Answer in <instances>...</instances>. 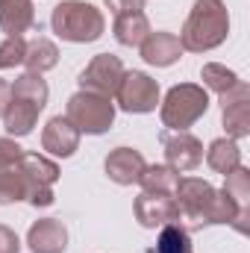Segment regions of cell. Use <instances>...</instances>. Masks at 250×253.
Here are the masks:
<instances>
[{
    "instance_id": "6da1fadb",
    "label": "cell",
    "mask_w": 250,
    "mask_h": 253,
    "mask_svg": "<svg viewBox=\"0 0 250 253\" xmlns=\"http://www.w3.org/2000/svg\"><path fill=\"white\" fill-rule=\"evenodd\" d=\"M174 200L180 209V221H188L191 230H203L212 224H233L242 236H248L250 215L239 212V206L224 191H215L200 177H180Z\"/></svg>"
},
{
    "instance_id": "7a4b0ae2",
    "label": "cell",
    "mask_w": 250,
    "mask_h": 253,
    "mask_svg": "<svg viewBox=\"0 0 250 253\" xmlns=\"http://www.w3.org/2000/svg\"><path fill=\"white\" fill-rule=\"evenodd\" d=\"M227 33H230L227 6L221 0H194L186 24H183V33L177 39H180L183 50L203 53V50H215L218 44H224Z\"/></svg>"
},
{
    "instance_id": "3957f363",
    "label": "cell",
    "mask_w": 250,
    "mask_h": 253,
    "mask_svg": "<svg viewBox=\"0 0 250 253\" xmlns=\"http://www.w3.org/2000/svg\"><path fill=\"white\" fill-rule=\"evenodd\" d=\"M50 27L62 42L88 44V42H97L103 36L106 18L97 6H91L85 0H62L50 15Z\"/></svg>"
},
{
    "instance_id": "277c9868",
    "label": "cell",
    "mask_w": 250,
    "mask_h": 253,
    "mask_svg": "<svg viewBox=\"0 0 250 253\" xmlns=\"http://www.w3.org/2000/svg\"><path fill=\"white\" fill-rule=\"evenodd\" d=\"M209 109V94L203 85H194V83H180L174 85L165 100H162V109H159V118L168 129H188L197 118H203Z\"/></svg>"
},
{
    "instance_id": "5b68a950",
    "label": "cell",
    "mask_w": 250,
    "mask_h": 253,
    "mask_svg": "<svg viewBox=\"0 0 250 253\" xmlns=\"http://www.w3.org/2000/svg\"><path fill=\"white\" fill-rule=\"evenodd\" d=\"M65 118L80 129V135H103L112 121H115V103L112 97L94 94V91H77L68 100V112Z\"/></svg>"
},
{
    "instance_id": "8992f818",
    "label": "cell",
    "mask_w": 250,
    "mask_h": 253,
    "mask_svg": "<svg viewBox=\"0 0 250 253\" xmlns=\"http://www.w3.org/2000/svg\"><path fill=\"white\" fill-rule=\"evenodd\" d=\"M18 171L27 180V200L33 206H50L53 203V183L59 180L56 162H50L42 153H21Z\"/></svg>"
},
{
    "instance_id": "52a82bcc",
    "label": "cell",
    "mask_w": 250,
    "mask_h": 253,
    "mask_svg": "<svg viewBox=\"0 0 250 253\" xmlns=\"http://www.w3.org/2000/svg\"><path fill=\"white\" fill-rule=\"evenodd\" d=\"M115 100L124 112H132V115L153 112L159 106V83L141 71H126L115 91Z\"/></svg>"
},
{
    "instance_id": "ba28073f",
    "label": "cell",
    "mask_w": 250,
    "mask_h": 253,
    "mask_svg": "<svg viewBox=\"0 0 250 253\" xmlns=\"http://www.w3.org/2000/svg\"><path fill=\"white\" fill-rule=\"evenodd\" d=\"M159 144L165 150V165L177 174H188L203 162V144L188 129H162Z\"/></svg>"
},
{
    "instance_id": "9c48e42d",
    "label": "cell",
    "mask_w": 250,
    "mask_h": 253,
    "mask_svg": "<svg viewBox=\"0 0 250 253\" xmlns=\"http://www.w3.org/2000/svg\"><path fill=\"white\" fill-rule=\"evenodd\" d=\"M124 62L112 53H97L80 74V91H94L103 97H115L121 80H124Z\"/></svg>"
},
{
    "instance_id": "30bf717a",
    "label": "cell",
    "mask_w": 250,
    "mask_h": 253,
    "mask_svg": "<svg viewBox=\"0 0 250 253\" xmlns=\"http://www.w3.org/2000/svg\"><path fill=\"white\" fill-rule=\"evenodd\" d=\"M132 212H135V221L147 230L180 221V209H177L174 194H162V191H141L132 203Z\"/></svg>"
},
{
    "instance_id": "8fae6325",
    "label": "cell",
    "mask_w": 250,
    "mask_h": 253,
    "mask_svg": "<svg viewBox=\"0 0 250 253\" xmlns=\"http://www.w3.org/2000/svg\"><path fill=\"white\" fill-rule=\"evenodd\" d=\"M221 112H224V126L230 138H245L250 135V85L239 83L233 91L221 94Z\"/></svg>"
},
{
    "instance_id": "7c38bea8",
    "label": "cell",
    "mask_w": 250,
    "mask_h": 253,
    "mask_svg": "<svg viewBox=\"0 0 250 253\" xmlns=\"http://www.w3.org/2000/svg\"><path fill=\"white\" fill-rule=\"evenodd\" d=\"M42 147H44L50 156L68 159V156H74L77 147H80V129L71 124L68 118L56 115V118L47 121L44 132H42Z\"/></svg>"
},
{
    "instance_id": "4fadbf2b",
    "label": "cell",
    "mask_w": 250,
    "mask_h": 253,
    "mask_svg": "<svg viewBox=\"0 0 250 253\" xmlns=\"http://www.w3.org/2000/svg\"><path fill=\"white\" fill-rule=\"evenodd\" d=\"M147 168L144 156L132 147H115L109 156H106V177L118 186H132L138 183L141 171Z\"/></svg>"
},
{
    "instance_id": "5bb4252c",
    "label": "cell",
    "mask_w": 250,
    "mask_h": 253,
    "mask_svg": "<svg viewBox=\"0 0 250 253\" xmlns=\"http://www.w3.org/2000/svg\"><path fill=\"white\" fill-rule=\"evenodd\" d=\"M27 245L33 253H65L68 248V230L56 218H42L30 227Z\"/></svg>"
},
{
    "instance_id": "9a60e30c",
    "label": "cell",
    "mask_w": 250,
    "mask_h": 253,
    "mask_svg": "<svg viewBox=\"0 0 250 253\" xmlns=\"http://www.w3.org/2000/svg\"><path fill=\"white\" fill-rule=\"evenodd\" d=\"M138 50H141L144 62L156 65V68H168V65H174L183 56V44H180V39L174 33H150L138 44Z\"/></svg>"
},
{
    "instance_id": "2e32d148",
    "label": "cell",
    "mask_w": 250,
    "mask_h": 253,
    "mask_svg": "<svg viewBox=\"0 0 250 253\" xmlns=\"http://www.w3.org/2000/svg\"><path fill=\"white\" fill-rule=\"evenodd\" d=\"M36 24L33 0H0V30L6 36H21Z\"/></svg>"
},
{
    "instance_id": "e0dca14e",
    "label": "cell",
    "mask_w": 250,
    "mask_h": 253,
    "mask_svg": "<svg viewBox=\"0 0 250 253\" xmlns=\"http://www.w3.org/2000/svg\"><path fill=\"white\" fill-rule=\"evenodd\" d=\"M39 106L30 103V100H21V97H9V106L3 112V126L9 135H30L33 126L39 121Z\"/></svg>"
},
{
    "instance_id": "ac0fdd59",
    "label": "cell",
    "mask_w": 250,
    "mask_h": 253,
    "mask_svg": "<svg viewBox=\"0 0 250 253\" xmlns=\"http://www.w3.org/2000/svg\"><path fill=\"white\" fill-rule=\"evenodd\" d=\"M115 39L118 44L124 47H138L153 30H150V21L144 12H124V15H115Z\"/></svg>"
},
{
    "instance_id": "d6986e66",
    "label": "cell",
    "mask_w": 250,
    "mask_h": 253,
    "mask_svg": "<svg viewBox=\"0 0 250 253\" xmlns=\"http://www.w3.org/2000/svg\"><path fill=\"white\" fill-rule=\"evenodd\" d=\"M206 165L212 168V171H218V174H230V171H236L239 165H242V150H239V144H236V138H215L212 144H209V150H206Z\"/></svg>"
},
{
    "instance_id": "ffe728a7",
    "label": "cell",
    "mask_w": 250,
    "mask_h": 253,
    "mask_svg": "<svg viewBox=\"0 0 250 253\" xmlns=\"http://www.w3.org/2000/svg\"><path fill=\"white\" fill-rule=\"evenodd\" d=\"M56 62H59V50H56V44H53L50 39L36 36V39H30V42H27V56H24V65H27L33 74H44V71L56 68Z\"/></svg>"
},
{
    "instance_id": "44dd1931",
    "label": "cell",
    "mask_w": 250,
    "mask_h": 253,
    "mask_svg": "<svg viewBox=\"0 0 250 253\" xmlns=\"http://www.w3.org/2000/svg\"><path fill=\"white\" fill-rule=\"evenodd\" d=\"M12 85V97H21V100H30V103H36L39 109H44L47 106V83H44V77L42 74H33V71H27V74H21L15 83H9Z\"/></svg>"
},
{
    "instance_id": "7402d4cb",
    "label": "cell",
    "mask_w": 250,
    "mask_h": 253,
    "mask_svg": "<svg viewBox=\"0 0 250 253\" xmlns=\"http://www.w3.org/2000/svg\"><path fill=\"white\" fill-rule=\"evenodd\" d=\"M180 183V174L168 165H147L138 177V186L144 191H162V194H174Z\"/></svg>"
},
{
    "instance_id": "603a6c76",
    "label": "cell",
    "mask_w": 250,
    "mask_h": 253,
    "mask_svg": "<svg viewBox=\"0 0 250 253\" xmlns=\"http://www.w3.org/2000/svg\"><path fill=\"white\" fill-rule=\"evenodd\" d=\"M150 253H191V236H188V227H183L180 221L174 224H165L159 239H156V248Z\"/></svg>"
},
{
    "instance_id": "cb8c5ba5",
    "label": "cell",
    "mask_w": 250,
    "mask_h": 253,
    "mask_svg": "<svg viewBox=\"0 0 250 253\" xmlns=\"http://www.w3.org/2000/svg\"><path fill=\"white\" fill-rule=\"evenodd\" d=\"M224 194L239 206V212L250 215V171L245 165H239L236 171L227 174V183H224Z\"/></svg>"
},
{
    "instance_id": "d4e9b609",
    "label": "cell",
    "mask_w": 250,
    "mask_h": 253,
    "mask_svg": "<svg viewBox=\"0 0 250 253\" xmlns=\"http://www.w3.org/2000/svg\"><path fill=\"white\" fill-rule=\"evenodd\" d=\"M18 200H27V180H24V174L18 171V165L0 168V206L18 203Z\"/></svg>"
},
{
    "instance_id": "484cf974",
    "label": "cell",
    "mask_w": 250,
    "mask_h": 253,
    "mask_svg": "<svg viewBox=\"0 0 250 253\" xmlns=\"http://www.w3.org/2000/svg\"><path fill=\"white\" fill-rule=\"evenodd\" d=\"M200 77H203L206 88H212L215 94H227V91H233V88L242 83V80L236 77V71H230V68H224V65H218V62L203 65Z\"/></svg>"
},
{
    "instance_id": "4316f807",
    "label": "cell",
    "mask_w": 250,
    "mask_h": 253,
    "mask_svg": "<svg viewBox=\"0 0 250 253\" xmlns=\"http://www.w3.org/2000/svg\"><path fill=\"white\" fill-rule=\"evenodd\" d=\"M24 56H27V39L24 36H6L0 42V71L24 65Z\"/></svg>"
},
{
    "instance_id": "83f0119b",
    "label": "cell",
    "mask_w": 250,
    "mask_h": 253,
    "mask_svg": "<svg viewBox=\"0 0 250 253\" xmlns=\"http://www.w3.org/2000/svg\"><path fill=\"white\" fill-rule=\"evenodd\" d=\"M21 147L12 141V138H0V168H9V165H18L21 159Z\"/></svg>"
},
{
    "instance_id": "f1b7e54d",
    "label": "cell",
    "mask_w": 250,
    "mask_h": 253,
    "mask_svg": "<svg viewBox=\"0 0 250 253\" xmlns=\"http://www.w3.org/2000/svg\"><path fill=\"white\" fill-rule=\"evenodd\" d=\"M103 3L112 15H124V12H141L147 0H103Z\"/></svg>"
},
{
    "instance_id": "f546056e",
    "label": "cell",
    "mask_w": 250,
    "mask_h": 253,
    "mask_svg": "<svg viewBox=\"0 0 250 253\" xmlns=\"http://www.w3.org/2000/svg\"><path fill=\"white\" fill-rule=\"evenodd\" d=\"M0 253H21V239L0 224Z\"/></svg>"
},
{
    "instance_id": "4dcf8cb0",
    "label": "cell",
    "mask_w": 250,
    "mask_h": 253,
    "mask_svg": "<svg viewBox=\"0 0 250 253\" xmlns=\"http://www.w3.org/2000/svg\"><path fill=\"white\" fill-rule=\"evenodd\" d=\"M9 97H12V85L6 80H0V118H3V112L9 106Z\"/></svg>"
}]
</instances>
